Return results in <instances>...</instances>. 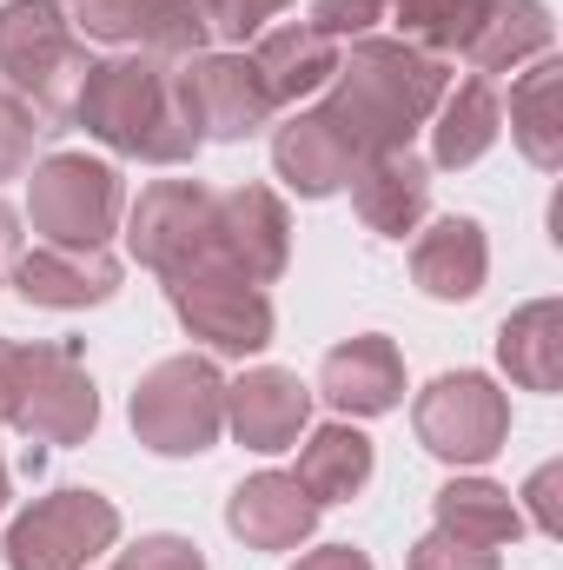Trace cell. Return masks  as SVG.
Here are the masks:
<instances>
[{
	"mask_svg": "<svg viewBox=\"0 0 563 570\" xmlns=\"http://www.w3.org/2000/svg\"><path fill=\"white\" fill-rule=\"evenodd\" d=\"M444 94H451V67L437 53H424L412 40L365 33L338 53V73L312 114L352 153V166H365L378 153H398V146L418 140V127H431Z\"/></svg>",
	"mask_w": 563,
	"mask_h": 570,
	"instance_id": "obj_1",
	"label": "cell"
},
{
	"mask_svg": "<svg viewBox=\"0 0 563 570\" xmlns=\"http://www.w3.org/2000/svg\"><path fill=\"white\" fill-rule=\"evenodd\" d=\"M73 120L100 146L146 159V166H179L199 153V127L186 114L179 73L152 53H113L93 60L80 94H73Z\"/></svg>",
	"mask_w": 563,
	"mask_h": 570,
	"instance_id": "obj_2",
	"label": "cell"
},
{
	"mask_svg": "<svg viewBox=\"0 0 563 570\" xmlns=\"http://www.w3.org/2000/svg\"><path fill=\"white\" fill-rule=\"evenodd\" d=\"M0 425L33 444H80L100 425V392L73 352L0 338Z\"/></svg>",
	"mask_w": 563,
	"mask_h": 570,
	"instance_id": "obj_3",
	"label": "cell"
},
{
	"mask_svg": "<svg viewBox=\"0 0 563 570\" xmlns=\"http://www.w3.org/2000/svg\"><path fill=\"white\" fill-rule=\"evenodd\" d=\"M87 47L60 0H7L0 7V87H13L33 114H67L87 80Z\"/></svg>",
	"mask_w": 563,
	"mask_h": 570,
	"instance_id": "obj_4",
	"label": "cell"
},
{
	"mask_svg": "<svg viewBox=\"0 0 563 570\" xmlns=\"http://www.w3.org/2000/svg\"><path fill=\"white\" fill-rule=\"evenodd\" d=\"M134 431L159 458H199L226 431V372L213 358H159L134 392Z\"/></svg>",
	"mask_w": 563,
	"mask_h": 570,
	"instance_id": "obj_5",
	"label": "cell"
},
{
	"mask_svg": "<svg viewBox=\"0 0 563 570\" xmlns=\"http://www.w3.org/2000/svg\"><path fill=\"white\" fill-rule=\"evenodd\" d=\"M27 219L40 246H107L120 226V173L87 153H47L27 179Z\"/></svg>",
	"mask_w": 563,
	"mask_h": 570,
	"instance_id": "obj_6",
	"label": "cell"
},
{
	"mask_svg": "<svg viewBox=\"0 0 563 570\" xmlns=\"http://www.w3.org/2000/svg\"><path fill=\"white\" fill-rule=\"evenodd\" d=\"M120 544V511L100 491H53L7 524V570H87Z\"/></svg>",
	"mask_w": 563,
	"mask_h": 570,
	"instance_id": "obj_7",
	"label": "cell"
},
{
	"mask_svg": "<svg viewBox=\"0 0 563 570\" xmlns=\"http://www.w3.org/2000/svg\"><path fill=\"white\" fill-rule=\"evenodd\" d=\"M127 246L159 279H179L192 266H219V193H206L199 179L146 186L134 206V226H127Z\"/></svg>",
	"mask_w": 563,
	"mask_h": 570,
	"instance_id": "obj_8",
	"label": "cell"
},
{
	"mask_svg": "<svg viewBox=\"0 0 563 570\" xmlns=\"http://www.w3.org/2000/svg\"><path fill=\"white\" fill-rule=\"evenodd\" d=\"M418 444L444 464H484L511 438V399L484 372H444L418 392Z\"/></svg>",
	"mask_w": 563,
	"mask_h": 570,
	"instance_id": "obj_9",
	"label": "cell"
},
{
	"mask_svg": "<svg viewBox=\"0 0 563 570\" xmlns=\"http://www.w3.org/2000/svg\"><path fill=\"white\" fill-rule=\"evenodd\" d=\"M166 298H172L179 325L192 338H206L213 352H226V358H246V352L273 345V298H266V285L239 279L233 266H192V273L166 279Z\"/></svg>",
	"mask_w": 563,
	"mask_h": 570,
	"instance_id": "obj_10",
	"label": "cell"
},
{
	"mask_svg": "<svg viewBox=\"0 0 563 570\" xmlns=\"http://www.w3.org/2000/svg\"><path fill=\"white\" fill-rule=\"evenodd\" d=\"M172 73H179V94H186V114H192L199 140H253L279 114L253 53H186Z\"/></svg>",
	"mask_w": 563,
	"mask_h": 570,
	"instance_id": "obj_11",
	"label": "cell"
},
{
	"mask_svg": "<svg viewBox=\"0 0 563 570\" xmlns=\"http://www.w3.org/2000/svg\"><path fill=\"white\" fill-rule=\"evenodd\" d=\"M285 259H292V219H285L279 193H266V186L219 193V266H233L253 285H273Z\"/></svg>",
	"mask_w": 563,
	"mask_h": 570,
	"instance_id": "obj_12",
	"label": "cell"
},
{
	"mask_svg": "<svg viewBox=\"0 0 563 570\" xmlns=\"http://www.w3.org/2000/svg\"><path fill=\"white\" fill-rule=\"evenodd\" d=\"M318 399H325L332 412H345V419H378V412H392V405L405 399V358H398V345L378 338V332L332 345L325 365H318Z\"/></svg>",
	"mask_w": 563,
	"mask_h": 570,
	"instance_id": "obj_13",
	"label": "cell"
},
{
	"mask_svg": "<svg viewBox=\"0 0 563 570\" xmlns=\"http://www.w3.org/2000/svg\"><path fill=\"white\" fill-rule=\"evenodd\" d=\"M312 419V385L298 372L259 365L246 379H226V425L246 451H285Z\"/></svg>",
	"mask_w": 563,
	"mask_h": 570,
	"instance_id": "obj_14",
	"label": "cell"
},
{
	"mask_svg": "<svg viewBox=\"0 0 563 570\" xmlns=\"http://www.w3.org/2000/svg\"><path fill=\"white\" fill-rule=\"evenodd\" d=\"M13 285L27 305L80 312V305H107L120 292V259L107 246H33V253H20Z\"/></svg>",
	"mask_w": 563,
	"mask_h": 570,
	"instance_id": "obj_15",
	"label": "cell"
},
{
	"mask_svg": "<svg viewBox=\"0 0 563 570\" xmlns=\"http://www.w3.org/2000/svg\"><path fill=\"white\" fill-rule=\"evenodd\" d=\"M318 498L292 478V471H259L233 491L226 504V524L253 544V551H298L312 531H318Z\"/></svg>",
	"mask_w": 563,
	"mask_h": 570,
	"instance_id": "obj_16",
	"label": "cell"
},
{
	"mask_svg": "<svg viewBox=\"0 0 563 570\" xmlns=\"http://www.w3.org/2000/svg\"><path fill=\"white\" fill-rule=\"evenodd\" d=\"M352 206H358V219H365L372 233H385V239L418 233L424 213H431V166H424L412 146L365 159V166L352 173Z\"/></svg>",
	"mask_w": 563,
	"mask_h": 570,
	"instance_id": "obj_17",
	"label": "cell"
},
{
	"mask_svg": "<svg viewBox=\"0 0 563 570\" xmlns=\"http://www.w3.org/2000/svg\"><path fill=\"white\" fill-rule=\"evenodd\" d=\"M253 67H259V80H266V94L279 107H298V100H312V94L332 87L338 40H325L312 20H285V27H266L253 40Z\"/></svg>",
	"mask_w": 563,
	"mask_h": 570,
	"instance_id": "obj_18",
	"label": "cell"
},
{
	"mask_svg": "<svg viewBox=\"0 0 563 570\" xmlns=\"http://www.w3.org/2000/svg\"><path fill=\"white\" fill-rule=\"evenodd\" d=\"M477 73H511L551 53V7L544 0H477V20L457 47Z\"/></svg>",
	"mask_w": 563,
	"mask_h": 570,
	"instance_id": "obj_19",
	"label": "cell"
},
{
	"mask_svg": "<svg viewBox=\"0 0 563 570\" xmlns=\"http://www.w3.org/2000/svg\"><path fill=\"white\" fill-rule=\"evenodd\" d=\"M484 273H491V246H484V226L477 219H437V226H424L418 246H412V279L431 292V298H444V305H457V298H477L484 292Z\"/></svg>",
	"mask_w": 563,
	"mask_h": 570,
	"instance_id": "obj_20",
	"label": "cell"
},
{
	"mask_svg": "<svg viewBox=\"0 0 563 570\" xmlns=\"http://www.w3.org/2000/svg\"><path fill=\"white\" fill-rule=\"evenodd\" d=\"M431 511H437V531H444V538L477 544V551H497V544H511V538L524 531L517 498H511L504 484H491V478H451V484L431 498Z\"/></svg>",
	"mask_w": 563,
	"mask_h": 570,
	"instance_id": "obj_21",
	"label": "cell"
},
{
	"mask_svg": "<svg viewBox=\"0 0 563 570\" xmlns=\"http://www.w3.org/2000/svg\"><path fill=\"white\" fill-rule=\"evenodd\" d=\"M497 127H504V107L491 94V80H457L437 114H431V159L437 166H477L491 146H497Z\"/></svg>",
	"mask_w": 563,
	"mask_h": 570,
	"instance_id": "obj_22",
	"label": "cell"
},
{
	"mask_svg": "<svg viewBox=\"0 0 563 570\" xmlns=\"http://www.w3.org/2000/svg\"><path fill=\"white\" fill-rule=\"evenodd\" d=\"M511 140L524 146V159L537 173L563 166V60L557 53L531 60V73L511 87Z\"/></svg>",
	"mask_w": 563,
	"mask_h": 570,
	"instance_id": "obj_23",
	"label": "cell"
},
{
	"mask_svg": "<svg viewBox=\"0 0 563 570\" xmlns=\"http://www.w3.org/2000/svg\"><path fill=\"white\" fill-rule=\"evenodd\" d=\"M497 365L524 385V392H557L563 385V305L537 298L524 312L504 318L497 332Z\"/></svg>",
	"mask_w": 563,
	"mask_h": 570,
	"instance_id": "obj_24",
	"label": "cell"
},
{
	"mask_svg": "<svg viewBox=\"0 0 563 570\" xmlns=\"http://www.w3.org/2000/svg\"><path fill=\"white\" fill-rule=\"evenodd\" d=\"M318 504H345L372 484V438L358 425H318L298 451V471H292Z\"/></svg>",
	"mask_w": 563,
	"mask_h": 570,
	"instance_id": "obj_25",
	"label": "cell"
},
{
	"mask_svg": "<svg viewBox=\"0 0 563 570\" xmlns=\"http://www.w3.org/2000/svg\"><path fill=\"white\" fill-rule=\"evenodd\" d=\"M392 13H398V27H405L412 47L444 60V53L464 47V33L477 20V0H392Z\"/></svg>",
	"mask_w": 563,
	"mask_h": 570,
	"instance_id": "obj_26",
	"label": "cell"
},
{
	"mask_svg": "<svg viewBox=\"0 0 563 570\" xmlns=\"http://www.w3.org/2000/svg\"><path fill=\"white\" fill-rule=\"evenodd\" d=\"M285 7H292V0H206V33L246 47V40H259V33L279 20Z\"/></svg>",
	"mask_w": 563,
	"mask_h": 570,
	"instance_id": "obj_27",
	"label": "cell"
},
{
	"mask_svg": "<svg viewBox=\"0 0 563 570\" xmlns=\"http://www.w3.org/2000/svg\"><path fill=\"white\" fill-rule=\"evenodd\" d=\"M33 140H40V114H33L13 87H0V179H20V173H27Z\"/></svg>",
	"mask_w": 563,
	"mask_h": 570,
	"instance_id": "obj_28",
	"label": "cell"
},
{
	"mask_svg": "<svg viewBox=\"0 0 563 570\" xmlns=\"http://www.w3.org/2000/svg\"><path fill=\"white\" fill-rule=\"evenodd\" d=\"M385 13H392V0H312V27L325 40H365Z\"/></svg>",
	"mask_w": 563,
	"mask_h": 570,
	"instance_id": "obj_29",
	"label": "cell"
},
{
	"mask_svg": "<svg viewBox=\"0 0 563 570\" xmlns=\"http://www.w3.org/2000/svg\"><path fill=\"white\" fill-rule=\"evenodd\" d=\"M412 570H504V564H497V551H477V544H457V538L431 531V538L412 544Z\"/></svg>",
	"mask_w": 563,
	"mask_h": 570,
	"instance_id": "obj_30",
	"label": "cell"
},
{
	"mask_svg": "<svg viewBox=\"0 0 563 570\" xmlns=\"http://www.w3.org/2000/svg\"><path fill=\"white\" fill-rule=\"evenodd\" d=\"M107 570H206V558L186 538H140L134 551H120Z\"/></svg>",
	"mask_w": 563,
	"mask_h": 570,
	"instance_id": "obj_31",
	"label": "cell"
},
{
	"mask_svg": "<svg viewBox=\"0 0 563 570\" xmlns=\"http://www.w3.org/2000/svg\"><path fill=\"white\" fill-rule=\"evenodd\" d=\"M524 504H531V524L544 531V538H563V464H537L531 471V484H524Z\"/></svg>",
	"mask_w": 563,
	"mask_h": 570,
	"instance_id": "obj_32",
	"label": "cell"
},
{
	"mask_svg": "<svg viewBox=\"0 0 563 570\" xmlns=\"http://www.w3.org/2000/svg\"><path fill=\"white\" fill-rule=\"evenodd\" d=\"M20 253H27V239H20V213L0 199V285H13V266H20Z\"/></svg>",
	"mask_w": 563,
	"mask_h": 570,
	"instance_id": "obj_33",
	"label": "cell"
},
{
	"mask_svg": "<svg viewBox=\"0 0 563 570\" xmlns=\"http://www.w3.org/2000/svg\"><path fill=\"white\" fill-rule=\"evenodd\" d=\"M292 570H372V558H365V551H352V544H325V551L298 558Z\"/></svg>",
	"mask_w": 563,
	"mask_h": 570,
	"instance_id": "obj_34",
	"label": "cell"
},
{
	"mask_svg": "<svg viewBox=\"0 0 563 570\" xmlns=\"http://www.w3.org/2000/svg\"><path fill=\"white\" fill-rule=\"evenodd\" d=\"M0 511H7V464H0Z\"/></svg>",
	"mask_w": 563,
	"mask_h": 570,
	"instance_id": "obj_35",
	"label": "cell"
}]
</instances>
